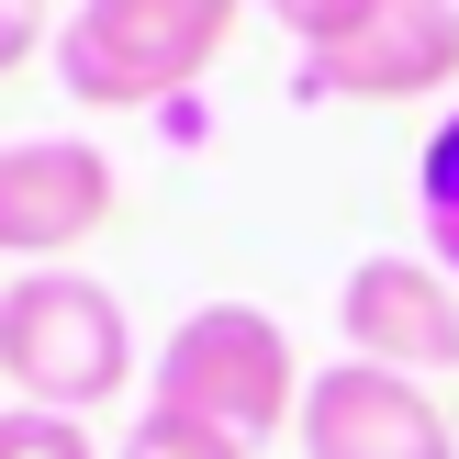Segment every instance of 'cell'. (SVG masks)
<instances>
[{"label":"cell","instance_id":"6da1fadb","mask_svg":"<svg viewBox=\"0 0 459 459\" xmlns=\"http://www.w3.org/2000/svg\"><path fill=\"white\" fill-rule=\"evenodd\" d=\"M146 403L224 426L236 448H269L281 426H303V359H291L269 303H191L146 370Z\"/></svg>","mask_w":459,"mask_h":459},{"label":"cell","instance_id":"7a4b0ae2","mask_svg":"<svg viewBox=\"0 0 459 459\" xmlns=\"http://www.w3.org/2000/svg\"><path fill=\"white\" fill-rule=\"evenodd\" d=\"M258 0H79L56 22V79L90 112H146L179 101L202 67L236 45V22Z\"/></svg>","mask_w":459,"mask_h":459},{"label":"cell","instance_id":"3957f363","mask_svg":"<svg viewBox=\"0 0 459 459\" xmlns=\"http://www.w3.org/2000/svg\"><path fill=\"white\" fill-rule=\"evenodd\" d=\"M0 381L45 415H90V403L134 393V325L90 269H22L0 281Z\"/></svg>","mask_w":459,"mask_h":459},{"label":"cell","instance_id":"277c9868","mask_svg":"<svg viewBox=\"0 0 459 459\" xmlns=\"http://www.w3.org/2000/svg\"><path fill=\"white\" fill-rule=\"evenodd\" d=\"M124 202V169H112L90 134H22L0 146V258L22 269H67Z\"/></svg>","mask_w":459,"mask_h":459},{"label":"cell","instance_id":"5b68a950","mask_svg":"<svg viewBox=\"0 0 459 459\" xmlns=\"http://www.w3.org/2000/svg\"><path fill=\"white\" fill-rule=\"evenodd\" d=\"M459 90V12L448 0H381L348 45L291 56V101H437Z\"/></svg>","mask_w":459,"mask_h":459},{"label":"cell","instance_id":"8992f818","mask_svg":"<svg viewBox=\"0 0 459 459\" xmlns=\"http://www.w3.org/2000/svg\"><path fill=\"white\" fill-rule=\"evenodd\" d=\"M336 336H348V359H370V370H459V281L437 258H403V247H381V258H359L348 281H336Z\"/></svg>","mask_w":459,"mask_h":459},{"label":"cell","instance_id":"52a82bcc","mask_svg":"<svg viewBox=\"0 0 459 459\" xmlns=\"http://www.w3.org/2000/svg\"><path fill=\"white\" fill-rule=\"evenodd\" d=\"M303 459H459L448 415L426 381L403 370H370V359H336V370L303 381Z\"/></svg>","mask_w":459,"mask_h":459},{"label":"cell","instance_id":"ba28073f","mask_svg":"<svg viewBox=\"0 0 459 459\" xmlns=\"http://www.w3.org/2000/svg\"><path fill=\"white\" fill-rule=\"evenodd\" d=\"M415 213H426V258L459 281V101H448V124L426 134V169H415Z\"/></svg>","mask_w":459,"mask_h":459},{"label":"cell","instance_id":"9c48e42d","mask_svg":"<svg viewBox=\"0 0 459 459\" xmlns=\"http://www.w3.org/2000/svg\"><path fill=\"white\" fill-rule=\"evenodd\" d=\"M112 459H258V448H236L224 426H191V415H169V403H146L134 437L112 448Z\"/></svg>","mask_w":459,"mask_h":459},{"label":"cell","instance_id":"30bf717a","mask_svg":"<svg viewBox=\"0 0 459 459\" xmlns=\"http://www.w3.org/2000/svg\"><path fill=\"white\" fill-rule=\"evenodd\" d=\"M0 459H101L79 415H45V403H0Z\"/></svg>","mask_w":459,"mask_h":459},{"label":"cell","instance_id":"8fae6325","mask_svg":"<svg viewBox=\"0 0 459 459\" xmlns=\"http://www.w3.org/2000/svg\"><path fill=\"white\" fill-rule=\"evenodd\" d=\"M258 12L281 22V34H291V56H314V45H348L359 22L381 12V0H258Z\"/></svg>","mask_w":459,"mask_h":459},{"label":"cell","instance_id":"7c38bea8","mask_svg":"<svg viewBox=\"0 0 459 459\" xmlns=\"http://www.w3.org/2000/svg\"><path fill=\"white\" fill-rule=\"evenodd\" d=\"M34 45H45V0H0V79H12Z\"/></svg>","mask_w":459,"mask_h":459},{"label":"cell","instance_id":"4fadbf2b","mask_svg":"<svg viewBox=\"0 0 459 459\" xmlns=\"http://www.w3.org/2000/svg\"><path fill=\"white\" fill-rule=\"evenodd\" d=\"M448 12H459V0H448Z\"/></svg>","mask_w":459,"mask_h":459}]
</instances>
